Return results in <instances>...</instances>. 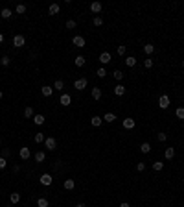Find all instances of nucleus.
Segmentation results:
<instances>
[{
	"instance_id": "6e6552de",
	"label": "nucleus",
	"mask_w": 184,
	"mask_h": 207,
	"mask_svg": "<svg viewBox=\"0 0 184 207\" xmlns=\"http://www.w3.org/2000/svg\"><path fill=\"white\" fill-rule=\"evenodd\" d=\"M111 54H109V52H103V54H99V63L101 65H109V63H111Z\"/></svg>"
},
{
	"instance_id": "0eeeda50",
	"label": "nucleus",
	"mask_w": 184,
	"mask_h": 207,
	"mask_svg": "<svg viewBox=\"0 0 184 207\" xmlns=\"http://www.w3.org/2000/svg\"><path fill=\"white\" fill-rule=\"evenodd\" d=\"M18 155H20V159H30V155H31V152H30V148H26V146H22L18 150Z\"/></svg>"
},
{
	"instance_id": "37998d69",
	"label": "nucleus",
	"mask_w": 184,
	"mask_h": 207,
	"mask_svg": "<svg viewBox=\"0 0 184 207\" xmlns=\"http://www.w3.org/2000/svg\"><path fill=\"white\" fill-rule=\"evenodd\" d=\"M136 170H138V172H144V170H146V165H144V163H136Z\"/></svg>"
},
{
	"instance_id": "ddd939ff",
	"label": "nucleus",
	"mask_w": 184,
	"mask_h": 207,
	"mask_svg": "<svg viewBox=\"0 0 184 207\" xmlns=\"http://www.w3.org/2000/svg\"><path fill=\"white\" fill-rule=\"evenodd\" d=\"M63 89H65V81L63 80H55V83H53V91H61V93H63Z\"/></svg>"
},
{
	"instance_id": "6ab92c4d",
	"label": "nucleus",
	"mask_w": 184,
	"mask_h": 207,
	"mask_svg": "<svg viewBox=\"0 0 184 207\" xmlns=\"http://www.w3.org/2000/svg\"><path fill=\"white\" fill-rule=\"evenodd\" d=\"M140 152H142V154H149V152H151V144H149V142H142L140 144Z\"/></svg>"
},
{
	"instance_id": "a19ab883",
	"label": "nucleus",
	"mask_w": 184,
	"mask_h": 207,
	"mask_svg": "<svg viewBox=\"0 0 184 207\" xmlns=\"http://www.w3.org/2000/svg\"><path fill=\"white\" fill-rule=\"evenodd\" d=\"M125 50H127V48H125L124 45H120V46H118V50H116V52H118V56H125Z\"/></svg>"
},
{
	"instance_id": "dca6fc26",
	"label": "nucleus",
	"mask_w": 184,
	"mask_h": 207,
	"mask_svg": "<svg viewBox=\"0 0 184 207\" xmlns=\"http://www.w3.org/2000/svg\"><path fill=\"white\" fill-rule=\"evenodd\" d=\"M114 94H116V96H124V94H125V87L121 85V83L116 85V87H114Z\"/></svg>"
},
{
	"instance_id": "58836bf2",
	"label": "nucleus",
	"mask_w": 184,
	"mask_h": 207,
	"mask_svg": "<svg viewBox=\"0 0 184 207\" xmlns=\"http://www.w3.org/2000/svg\"><path fill=\"white\" fill-rule=\"evenodd\" d=\"M96 74H98V78H105V76H107V70H105L103 67H101V68H98V72H96Z\"/></svg>"
},
{
	"instance_id": "8fccbe9b",
	"label": "nucleus",
	"mask_w": 184,
	"mask_h": 207,
	"mask_svg": "<svg viewBox=\"0 0 184 207\" xmlns=\"http://www.w3.org/2000/svg\"><path fill=\"white\" fill-rule=\"evenodd\" d=\"M0 98H2V91H0Z\"/></svg>"
},
{
	"instance_id": "393cba45",
	"label": "nucleus",
	"mask_w": 184,
	"mask_h": 207,
	"mask_svg": "<svg viewBox=\"0 0 184 207\" xmlns=\"http://www.w3.org/2000/svg\"><path fill=\"white\" fill-rule=\"evenodd\" d=\"M46 159V154H44V152H37V154H35V161L37 163H43Z\"/></svg>"
},
{
	"instance_id": "cd10ccee",
	"label": "nucleus",
	"mask_w": 184,
	"mask_h": 207,
	"mask_svg": "<svg viewBox=\"0 0 184 207\" xmlns=\"http://www.w3.org/2000/svg\"><path fill=\"white\" fill-rule=\"evenodd\" d=\"M144 52L147 54V56H151V54L155 52V45H146L144 46Z\"/></svg>"
},
{
	"instance_id": "bb28decb",
	"label": "nucleus",
	"mask_w": 184,
	"mask_h": 207,
	"mask_svg": "<svg viewBox=\"0 0 184 207\" xmlns=\"http://www.w3.org/2000/svg\"><path fill=\"white\" fill-rule=\"evenodd\" d=\"M162 168H164V163H162V161H155V163H153V170L160 172Z\"/></svg>"
},
{
	"instance_id": "423d86ee",
	"label": "nucleus",
	"mask_w": 184,
	"mask_h": 207,
	"mask_svg": "<svg viewBox=\"0 0 184 207\" xmlns=\"http://www.w3.org/2000/svg\"><path fill=\"white\" fill-rule=\"evenodd\" d=\"M59 104H63L65 107H66V106H70V104H72V96H70V94H66V93H63V94H61V98H59Z\"/></svg>"
},
{
	"instance_id": "c03bdc74",
	"label": "nucleus",
	"mask_w": 184,
	"mask_h": 207,
	"mask_svg": "<svg viewBox=\"0 0 184 207\" xmlns=\"http://www.w3.org/2000/svg\"><path fill=\"white\" fill-rule=\"evenodd\" d=\"M11 154V152H9V148H2V157H4V159H6V157H8Z\"/></svg>"
},
{
	"instance_id": "4468645a",
	"label": "nucleus",
	"mask_w": 184,
	"mask_h": 207,
	"mask_svg": "<svg viewBox=\"0 0 184 207\" xmlns=\"http://www.w3.org/2000/svg\"><path fill=\"white\" fill-rule=\"evenodd\" d=\"M33 124L43 126V124H44V115H33Z\"/></svg>"
},
{
	"instance_id": "5701e85b",
	"label": "nucleus",
	"mask_w": 184,
	"mask_h": 207,
	"mask_svg": "<svg viewBox=\"0 0 184 207\" xmlns=\"http://www.w3.org/2000/svg\"><path fill=\"white\" fill-rule=\"evenodd\" d=\"M125 65H127V67H134V65H136V58H134V56H127V58H125Z\"/></svg>"
},
{
	"instance_id": "f257e3e1",
	"label": "nucleus",
	"mask_w": 184,
	"mask_h": 207,
	"mask_svg": "<svg viewBox=\"0 0 184 207\" xmlns=\"http://www.w3.org/2000/svg\"><path fill=\"white\" fill-rule=\"evenodd\" d=\"M87 78H77L76 81H74V89L76 91H83V89H87Z\"/></svg>"
},
{
	"instance_id": "1a4fd4ad",
	"label": "nucleus",
	"mask_w": 184,
	"mask_h": 207,
	"mask_svg": "<svg viewBox=\"0 0 184 207\" xmlns=\"http://www.w3.org/2000/svg\"><path fill=\"white\" fill-rule=\"evenodd\" d=\"M72 43L76 45L77 48H83V46H85V37H81V35H76V37L72 39Z\"/></svg>"
},
{
	"instance_id": "c9c22d12",
	"label": "nucleus",
	"mask_w": 184,
	"mask_h": 207,
	"mask_svg": "<svg viewBox=\"0 0 184 207\" xmlns=\"http://www.w3.org/2000/svg\"><path fill=\"white\" fill-rule=\"evenodd\" d=\"M44 139H46V137H44L43 133H35V142H37V144H40V142H44Z\"/></svg>"
},
{
	"instance_id": "4be33fe9",
	"label": "nucleus",
	"mask_w": 184,
	"mask_h": 207,
	"mask_svg": "<svg viewBox=\"0 0 184 207\" xmlns=\"http://www.w3.org/2000/svg\"><path fill=\"white\" fill-rule=\"evenodd\" d=\"M90 122H92V126H94V128H99V126H101V122H103V119H101V116H92V120H90Z\"/></svg>"
},
{
	"instance_id": "b1692460",
	"label": "nucleus",
	"mask_w": 184,
	"mask_h": 207,
	"mask_svg": "<svg viewBox=\"0 0 184 207\" xmlns=\"http://www.w3.org/2000/svg\"><path fill=\"white\" fill-rule=\"evenodd\" d=\"M9 200H11V203H18L20 202V192H11Z\"/></svg>"
},
{
	"instance_id": "c756f323",
	"label": "nucleus",
	"mask_w": 184,
	"mask_h": 207,
	"mask_svg": "<svg viewBox=\"0 0 184 207\" xmlns=\"http://www.w3.org/2000/svg\"><path fill=\"white\" fill-rule=\"evenodd\" d=\"M37 207H48V200H46V198H39L37 200Z\"/></svg>"
},
{
	"instance_id": "f3484780",
	"label": "nucleus",
	"mask_w": 184,
	"mask_h": 207,
	"mask_svg": "<svg viewBox=\"0 0 184 207\" xmlns=\"http://www.w3.org/2000/svg\"><path fill=\"white\" fill-rule=\"evenodd\" d=\"M164 157L166 159H173L175 157V148H166L164 150Z\"/></svg>"
},
{
	"instance_id": "c85d7f7f",
	"label": "nucleus",
	"mask_w": 184,
	"mask_h": 207,
	"mask_svg": "<svg viewBox=\"0 0 184 207\" xmlns=\"http://www.w3.org/2000/svg\"><path fill=\"white\" fill-rule=\"evenodd\" d=\"M112 76H114V80H118V81H121V80H124V72H121V70H114L112 72Z\"/></svg>"
},
{
	"instance_id": "39448f33",
	"label": "nucleus",
	"mask_w": 184,
	"mask_h": 207,
	"mask_svg": "<svg viewBox=\"0 0 184 207\" xmlns=\"http://www.w3.org/2000/svg\"><path fill=\"white\" fill-rule=\"evenodd\" d=\"M44 144H46V148H48V150H55L57 141L53 139V137H46V139H44Z\"/></svg>"
},
{
	"instance_id": "7c9ffc66",
	"label": "nucleus",
	"mask_w": 184,
	"mask_h": 207,
	"mask_svg": "<svg viewBox=\"0 0 184 207\" xmlns=\"http://www.w3.org/2000/svg\"><path fill=\"white\" fill-rule=\"evenodd\" d=\"M0 15H2V19H9L13 13H11V9H8V8H4L2 9V13H0Z\"/></svg>"
},
{
	"instance_id": "e433bc0d",
	"label": "nucleus",
	"mask_w": 184,
	"mask_h": 207,
	"mask_svg": "<svg viewBox=\"0 0 184 207\" xmlns=\"http://www.w3.org/2000/svg\"><path fill=\"white\" fill-rule=\"evenodd\" d=\"M9 63H11V59H9V58H8V56H4V58H2V59H0V65H2V67H8V65H9Z\"/></svg>"
},
{
	"instance_id": "ea45409f",
	"label": "nucleus",
	"mask_w": 184,
	"mask_h": 207,
	"mask_svg": "<svg viewBox=\"0 0 184 207\" xmlns=\"http://www.w3.org/2000/svg\"><path fill=\"white\" fill-rule=\"evenodd\" d=\"M66 28H68V30H74V28H76V20H72V19L66 20Z\"/></svg>"
},
{
	"instance_id": "9b49d317",
	"label": "nucleus",
	"mask_w": 184,
	"mask_h": 207,
	"mask_svg": "<svg viewBox=\"0 0 184 207\" xmlns=\"http://www.w3.org/2000/svg\"><path fill=\"white\" fill-rule=\"evenodd\" d=\"M63 187H65L66 190H72L74 187H76V181H74V179H70V178H68V179H65V183H63Z\"/></svg>"
},
{
	"instance_id": "473e14b6",
	"label": "nucleus",
	"mask_w": 184,
	"mask_h": 207,
	"mask_svg": "<svg viewBox=\"0 0 184 207\" xmlns=\"http://www.w3.org/2000/svg\"><path fill=\"white\" fill-rule=\"evenodd\" d=\"M156 139H158L160 142H164V141L168 139V133H164V132H158V133H156Z\"/></svg>"
},
{
	"instance_id": "7ed1b4c3",
	"label": "nucleus",
	"mask_w": 184,
	"mask_h": 207,
	"mask_svg": "<svg viewBox=\"0 0 184 207\" xmlns=\"http://www.w3.org/2000/svg\"><path fill=\"white\" fill-rule=\"evenodd\" d=\"M39 181H40V185H44V187H48V185H52L53 178H52L50 174H43V176L39 178Z\"/></svg>"
},
{
	"instance_id": "f03ea898",
	"label": "nucleus",
	"mask_w": 184,
	"mask_h": 207,
	"mask_svg": "<svg viewBox=\"0 0 184 207\" xmlns=\"http://www.w3.org/2000/svg\"><path fill=\"white\" fill-rule=\"evenodd\" d=\"M158 107L160 109H168L169 107V96L168 94H162L160 98H158Z\"/></svg>"
},
{
	"instance_id": "aec40b11",
	"label": "nucleus",
	"mask_w": 184,
	"mask_h": 207,
	"mask_svg": "<svg viewBox=\"0 0 184 207\" xmlns=\"http://www.w3.org/2000/svg\"><path fill=\"white\" fill-rule=\"evenodd\" d=\"M101 119H103L105 122H114V120H116V115H114V113H105Z\"/></svg>"
},
{
	"instance_id": "a211bd4d",
	"label": "nucleus",
	"mask_w": 184,
	"mask_h": 207,
	"mask_svg": "<svg viewBox=\"0 0 184 207\" xmlns=\"http://www.w3.org/2000/svg\"><path fill=\"white\" fill-rule=\"evenodd\" d=\"M59 4H50V8H48V13H50V15H57V13H59Z\"/></svg>"
},
{
	"instance_id": "2f4dec72",
	"label": "nucleus",
	"mask_w": 184,
	"mask_h": 207,
	"mask_svg": "<svg viewBox=\"0 0 184 207\" xmlns=\"http://www.w3.org/2000/svg\"><path fill=\"white\" fill-rule=\"evenodd\" d=\"M175 115H177V119H180V120H184V107H177V111H175Z\"/></svg>"
},
{
	"instance_id": "09e8293b",
	"label": "nucleus",
	"mask_w": 184,
	"mask_h": 207,
	"mask_svg": "<svg viewBox=\"0 0 184 207\" xmlns=\"http://www.w3.org/2000/svg\"><path fill=\"white\" fill-rule=\"evenodd\" d=\"M76 207H87V205H85V203H77Z\"/></svg>"
},
{
	"instance_id": "49530a36",
	"label": "nucleus",
	"mask_w": 184,
	"mask_h": 207,
	"mask_svg": "<svg viewBox=\"0 0 184 207\" xmlns=\"http://www.w3.org/2000/svg\"><path fill=\"white\" fill-rule=\"evenodd\" d=\"M120 207H131V205H129L127 202H121V203H120Z\"/></svg>"
},
{
	"instance_id": "9d476101",
	"label": "nucleus",
	"mask_w": 184,
	"mask_h": 207,
	"mask_svg": "<svg viewBox=\"0 0 184 207\" xmlns=\"http://www.w3.org/2000/svg\"><path fill=\"white\" fill-rule=\"evenodd\" d=\"M40 93H43L44 96H48V98H50V96L53 94V87H50V85H44V87H40Z\"/></svg>"
},
{
	"instance_id": "864d4df0",
	"label": "nucleus",
	"mask_w": 184,
	"mask_h": 207,
	"mask_svg": "<svg viewBox=\"0 0 184 207\" xmlns=\"http://www.w3.org/2000/svg\"><path fill=\"white\" fill-rule=\"evenodd\" d=\"M0 144H2V141H0Z\"/></svg>"
},
{
	"instance_id": "a878e982",
	"label": "nucleus",
	"mask_w": 184,
	"mask_h": 207,
	"mask_svg": "<svg viewBox=\"0 0 184 207\" xmlns=\"http://www.w3.org/2000/svg\"><path fill=\"white\" fill-rule=\"evenodd\" d=\"M85 61H87V59H85L83 56H77L76 59H74V63H76V67H83V65H85Z\"/></svg>"
},
{
	"instance_id": "72a5a7b5",
	"label": "nucleus",
	"mask_w": 184,
	"mask_h": 207,
	"mask_svg": "<svg viewBox=\"0 0 184 207\" xmlns=\"http://www.w3.org/2000/svg\"><path fill=\"white\" fill-rule=\"evenodd\" d=\"M24 116H26V119H31V116H33V107H26L24 109Z\"/></svg>"
},
{
	"instance_id": "412c9836",
	"label": "nucleus",
	"mask_w": 184,
	"mask_h": 207,
	"mask_svg": "<svg viewBox=\"0 0 184 207\" xmlns=\"http://www.w3.org/2000/svg\"><path fill=\"white\" fill-rule=\"evenodd\" d=\"M92 98L94 100H99L101 98V89L99 87H92Z\"/></svg>"
},
{
	"instance_id": "2eb2a0df",
	"label": "nucleus",
	"mask_w": 184,
	"mask_h": 207,
	"mask_svg": "<svg viewBox=\"0 0 184 207\" xmlns=\"http://www.w3.org/2000/svg\"><path fill=\"white\" fill-rule=\"evenodd\" d=\"M101 8H103V6H101V2H92V4H90V11H92V13H99Z\"/></svg>"
},
{
	"instance_id": "603ef678",
	"label": "nucleus",
	"mask_w": 184,
	"mask_h": 207,
	"mask_svg": "<svg viewBox=\"0 0 184 207\" xmlns=\"http://www.w3.org/2000/svg\"><path fill=\"white\" fill-rule=\"evenodd\" d=\"M8 207H13V205H8Z\"/></svg>"
},
{
	"instance_id": "f704fd0d",
	"label": "nucleus",
	"mask_w": 184,
	"mask_h": 207,
	"mask_svg": "<svg viewBox=\"0 0 184 207\" xmlns=\"http://www.w3.org/2000/svg\"><path fill=\"white\" fill-rule=\"evenodd\" d=\"M18 15H22V13H26V6L24 4H17V9H15Z\"/></svg>"
},
{
	"instance_id": "f8f14e48",
	"label": "nucleus",
	"mask_w": 184,
	"mask_h": 207,
	"mask_svg": "<svg viewBox=\"0 0 184 207\" xmlns=\"http://www.w3.org/2000/svg\"><path fill=\"white\" fill-rule=\"evenodd\" d=\"M134 124H136L134 119H124V128H125V129H133Z\"/></svg>"
},
{
	"instance_id": "20e7f679",
	"label": "nucleus",
	"mask_w": 184,
	"mask_h": 207,
	"mask_svg": "<svg viewBox=\"0 0 184 207\" xmlns=\"http://www.w3.org/2000/svg\"><path fill=\"white\" fill-rule=\"evenodd\" d=\"M24 45H26V39H24V35H15V37H13V46L20 48V46H24Z\"/></svg>"
},
{
	"instance_id": "de8ad7c7",
	"label": "nucleus",
	"mask_w": 184,
	"mask_h": 207,
	"mask_svg": "<svg viewBox=\"0 0 184 207\" xmlns=\"http://www.w3.org/2000/svg\"><path fill=\"white\" fill-rule=\"evenodd\" d=\"M4 43V35H2V33H0V45H2Z\"/></svg>"
},
{
	"instance_id": "4c0bfd02",
	"label": "nucleus",
	"mask_w": 184,
	"mask_h": 207,
	"mask_svg": "<svg viewBox=\"0 0 184 207\" xmlns=\"http://www.w3.org/2000/svg\"><path fill=\"white\" fill-rule=\"evenodd\" d=\"M92 24L94 26H101V24H103V19H101V17H94L92 19Z\"/></svg>"
},
{
	"instance_id": "79ce46f5",
	"label": "nucleus",
	"mask_w": 184,
	"mask_h": 207,
	"mask_svg": "<svg viewBox=\"0 0 184 207\" xmlns=\"http://www.w3.org/2000/svg\"><path fill=\"white\" fill-rule=\"evenodd\" d=\"M144 67H146V68H151V67H153V59H151V58L146 59V61H144Z\"/></svg>"
},
{
	"instance_id": "3c124183",
	"label": "nucleus",
	"mask_w": 184,
	"mask_h": 207,
	"mask_svg": "<svg viewBox=\"0 0 184 207\" xmlns=\"http://www.w3.org/2000/svg\"><path fill=\"white\" fill-rule=\"evenodd\" d=\"M182 67H184V59H182Z\"/></svg>"
},
{
	"instance_id": "a18cd8bd",
	"label": "nucleus",
	"mask_w": 184,
	"mask_h": 207,
	"mask_svg": "<svg viewBox=\"0 0 184 207\" xmlns=\"http://www.w3.org/2000/svg\"><path fill=\"white\" fill-rule=\"evenodd\" d=\"M6 165H8V161H6L4 157H0V170H2V168H6Z\"/></svg>"
}]
</instances>
